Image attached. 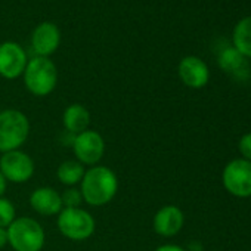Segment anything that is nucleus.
<instances>
[{
    "mask_svg": "<svg viewBox=\"0 0 251 251\" xmlns=\"http://www.w3.org/2000/svg\"><path fill=\"white\" fill-rule=\"evenodd\" d=\"M118 191L117 175L105 166H93L86 170L81 182L80 192L83 201L93 207H103L114 200Z\"/></svg>",
    "mask_w": 251,
    "mask_h": 251,
    "instance_id": "obj_1",
    "label": "nucleus"
},
{
    "mask_svg": "<svg viewBox=\"0 0 251 251\" xmlns=\"http://www.w3.org/2000/svg\"><path fill=\"white\" fill-rule=\"evenodd\" d=\"M30 135L28 117L14 108L0 111V152L20 150Z\"/></svg>",
    "mask_w": 251,
    "mask_h": 251,
    "instance_id": "obj_2",
    "label": "nucleus"
},
{
    "mask_svg": "<svg viewBox=\"0 0 251 251\" xmlns=\"http://www.w3.org/2000/svg\"><path fill=\"white\" fill-rule=\"evenodd\" d=\"M8 244L14 251H42L46 235L42 225L31 217H18L8 227Z\"/></svg>",
    "mask_w": 251,
    "mask_h": 251,
    "instance_id": "obj_3",
    "label": "nucleus"
},
{
    "mask_svg": "<svg viewBox=\"0 0 251 251\" xmlns=\"http://www.w3.org/2000/svg\"><path fill=\"white\" fill-rule=\"evenodd\" d=\"M23 75L28 92L40 98L52 93L58 83V70L55 64L45 56H36L28 61Z\"/></svg>",
    "mask_w": 251,
    "mask_h": 251,
    "instance_id": "obj_4",
    "label": "nucleus"
},
{
    "mask_svg": "<svg viewBox=\"0 0 251 251\" xmlns=\"http://www.w3.org/2000/svg\"><path fill=\"white\" fill-rule=\"evenodd\" d=\"M56 225L59 232L71 241H86L96 229V222L93 216L80 208H62L58 214Z\"/></svg>",
    "mask_w": 251,
    "mask_h": 251,
    "instance_id": "obj_5",
    "label": "nucleus"
},
{
    "mask_svg": "<svg viewBox=\"0 0 251 251\" xmlns=\"http://www.w3.org/2000/svg\"><path fill=\"white\" fill-rule=\"evenodd\" d=\"M34 170L33 158L21 150L5 152L0 158V173L3 175L6 182L25 183L33 177Z\"/></svg>",
    "mask_w": 251,
    "mask_h": 251,
    "instance_id": "obj_6",
    "label": "nucleus"
},
{
    "mask_svg": "<svg viewBox=\"0 0 251 251\" xmlns=\"http://www.w3.org/2000/svg\"><path fill=\"white\" fill-rule=\"evenodd\" d=\"M73 151L77 161L83 166H98L105 154V141L102 135L96 130H84L80 135H75L73 142Z\"/></svg>",
    "mask_w": 251,
    "mask_h": 251,
    "instance_id": "obj_7",
    "label": "nucleus"
},
{
    "mask_svg": "<svg viewBox=\"0 0 251 251\" xmlns=\"http://www.w3.org/2000/svg\"><path fill=\"white\" fill-rule=\"evenodd\" d=\"M223 185L235 197H251V161H230L223 170Z\"/></svg>",
    "mask_w": 251,
    "mask_h": 251,
    "instance_id": "obj_8",
    "label": "nucleus"
},
{
    "mask_svg": "<svg viewBox=\"0 0 251 251\" xmlns=\"http://www.w3.org/2000/svg\"><path fill=\"white\" fill-rule=\"evenodd\" d=\"M28 64L25 50L14 42L0 45V75L12 80L24 74Z\"/></svg>",
    "mask_w": 251,
    "mask_h": 251,
    "instance_id": "obj_9",
    "label": "nucleus"
},
{
    "mask_svg": "<svg viewBox=\"0 0 251 251\" xmlns=\"http://www.w3.org/2000/svg\"><path fill=\"white\" fill-rule=\"evenodd\" d=\"M179 77L185 86L201 89L208 83L210 71L202 59L197 56H185L179 64Z\"/></svg>",
    "mask_w": 251,
    "mask_h": 251,
    "instance_id": "obj_10",
    "label": "nucleus"
},
{
    "mask_svg": "<svg viewBox=\"0 0 251 251\" xmlns=\"http://www.w3.org/2000/svg\"><path fill=\"white\" fill-rule=\"evenodd\" d=\"M61 42V33L59 28L52 23H42L36 27L31 36V46L33 50L37 53V56L48 58L52 55Z\"/></svg>",
    "mask_w": 251,
    "mask_h": 251,
    "instance_id": "obj_11",
    "label": "nucleus"
},
{
    "mask_svg": "<svg viewBox=\"0 0 251 251\" xmlns=\"http://www.w3.org/2000/svg\"><path fill=\"white\" fill-rule=\"evenodd\" d=\"M30 205L40 216H58L64 208L61 194L49 186L34 189L30 195Z\"/></svg>",
    "mask_w": 251,
    "mask_h": 251,
    "instance_id": "obj_12",
    "label": "nucleus"
},
{
    "mask_svg": "<svg viewBox=\"0 0 251 251\" xmlns=\"http://www.w3.org/2000/svg\"><path fill=\"white\" fill-rule=\"evenodd\" d=\"M185 217L179 207L166 205L161 207L154 216V230L161 236H175L180 232Z\"/></svg>",
    "mask_w": 251,
    "mask_h": 251,
    "instance_id": "obj_13",
    "label": "nucleus"
},
{
    "mask_svg": "<svg viewBox=\"0 0 251 251\" xmlns=\"http://www.w3.org/2000/svg\"><path fill=\"white\" fill-rule=\"evenodd\" d=\"M62 123L67 132L73 135H80L89 129L90 112L81 103H71L67 106L62 115Z\"/></svg>",
    "mask_w": 251,
    "mask_h": 251,
    "instance_id": "obj_14",
    "label": "nucleus"
},
{
    "mask_svg": "<svg viewBox=\"0 0 251 251\" xmlns=\"http://www.w3.org/2000/svg\"><path fill=\"white\" fill-rule=\"evenodd\" d=\"M217 62L222 70H225L226 73H230L236 77H244V74L248 73L247 59L233 46H227V48L222 49L219 53Z\"/></svg>",
    "mask_w": 251,
    "mask_h": 251,
    "instance_id": "obj_15",
    "label": "nucleus"
},
{
    "mask_svg": "<svg viewBox=\"0 0 251 251\" xmlns=\"http://www.w3.org/2000/svg\"><path fill=\"white\" fill-rule=\"evenodd\" d=\"M233 48L247 59H251V15L239 20L232 33Z\"/></svg>",
    "mask_w": 251,
    "mask_h": 251,
    "instance_id": "obj_16",
    "label": "nucleus"
},
{
    "mask_svg": "<svg viewBox=\"0 0 251 251\" xmlns=\"http://www.w3.org/2000/svg\"><path fill=\"white\" fill-rule=\"evenodd\" d=\"M86 173L84 166L77 161V160H67L64 163L59 164L58 170H56V177L58 180L65 185V186H74L77 183L81 182L83 176Z\"/></svg>",
    "mask_w": 251,
    "mask_h": 251,
    "instance_id": "obj_17",
    "label": "nucleus"
},
{
    "mask_svg": "<svg viewBox=\"0 0 251 251\" xmlns=\"http://www.w3.org/2000/svg\"><path fill=\"white\" fill-rule=\"evenodd\" d=\"M15 219H17L15 205L11 202V200L2 197L0 198V227L6 229Z\"/></svg>",
    "mask_w": 251,
    "mask_h": 251,
    "instance_id": "obj_18",
    "label": "nucleus"
},
{
    "mask_svg": "<svg viewBox=\"0 0 251 251\" xmlns=\"http://www.w3.org/2000/svg\"><path fill=\"white\" fill-rule=\"evenodd\" d=\"M61 200H62L64 208H75V207H80V204H81V201H83V197H81L80 189L68 188V189H65V192L61 195Z\"/></svg>",
    "mask_w": 251,
    "mask_h": 251,
    "instance_id": "obj_19",
    "label": "nucleus"
},
{
    "mask_svg": "<svg viewBox=\"0 0 251 251\" xmlns=\"http://www.w3.org/2000/svg\"><path fill=\"white\" fill-rule=\"evenodd\" d=\"M239 152L244 155V160L251 161V133H247L239 141Z\"/></svg>",
    "mask_w": 251,
    "mask_h": 251,
    "instance_id": "obj_20",
    "label": "nucleus"
},
{
    "mask_svg": "<svg viewBox=\"0 0 251 251\" xmlns=\"http://www.w3.org/2000/svg\"><path fill=\"white\" fill-rule=\"evenodd\" d=\"M155 251H186V250L179 245H175V244H166V245L158 247Z\"/></svg>",
    "mask_w": 251,
    "mask_h": 251,
    "instance_id": "obj_21",
    "label": "nucleus"
},
{
    "mask_svg": "<svg viewBox=\"0 0 251 251\" xmlns=\"http://www.w3.org/2000/svg\"><path fill=\"white\" fill-rule=\"evenodd\" d=\"M8 245V230L5 227H0V248Z\"/></svg>",
    "mask_w": 251,
    "mask_h": 251,
    "instance_id": "obj_22",
    "label": "nucleus"
},
{
    "mask_svg": "<svg viewBox=\"0 0 251 251\" xmlns=\"http://www.w3.org/2000/svg\"><path fill=\"white\" fill-rule=\"evenodd\" d=\"M6 185H8L6 179L3 177L2 173H0V198H2L5 195V192H6Z\"/></svg>",
    "mask_w": 251,
    "mask_h": 251,
    "instance_id": "obj_23",
    "label": "nucleus"
}]
</instances>
